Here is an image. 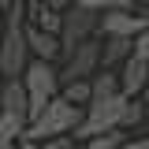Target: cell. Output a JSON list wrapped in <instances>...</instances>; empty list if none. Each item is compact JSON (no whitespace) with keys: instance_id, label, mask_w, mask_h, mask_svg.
<instances>
[{"instance_id":"obj_2","label":"cell","mask_w":149,"mask_h":149,"mask_svg":"<svg viewBox=\"0 0 149 149\" xmlns=\"http://www.w3.org/2000/svg\"><path fill=\"white\" fill-rule=\"evenodd\" d=\"M82 116H86L82 104H71L63 93H56L52 101H49V104L26 123V134H22V138H30V142H45V138H56V134H74L78 123H82Z\"/></svg>"},{"instance_id":"obj_18","label":"cell","mask_w":149,"mask_h":149,"mask_svg":"<svg viewBox=\"0 0 149 149\" xmlns=\"http://www.w3.org/2000/svg\"><path fill=\"white\" fill-rule=\"evenodd\" d=\"M134 56H142V60H149V26L142 30V34L134 37Z\"/></svg>"},{"instance_id":"obj_5","label":"cell","mask_w":149,"mask_h":149,"mask_svg":"<svg viewBox=\"0 0 149 149\" xmlns=\"http://www.w3.org/2000/svg\"><path fill=\"white\" fill-rule=\"evenodd\" d=\"M97 26H101V11L82 8V4H71L63 11V26H60V56H71L86 37H101Z\"/></svg>"},{"instance_id":"obj_25","label":"cell","mask_w":149,"mask_h":149,"mask_svg":"<svg viewBox=\"0 0 149 149\" xmlns=\"http://www.w3.org/2000/svg\"><path fill=\"white\" fill-rule=\"evenodd\" d=\"M146 127H149V119H146Z\"/></svg>"},{"instance_id":"obj_12","label":"cell","mask_w":149,"mask_h":149,"mask_svg":"<svg viewBox=\"0 0 149 149\" xmlns=\"http://www.w3.org/2000/svg\"><path fill=\"white\" fill-rule=\"evenodd\" d=\"M26 134V119L15 112H0V149H15Z\"/></svg>"},{"instance_id":"obj_24","label":"cell","mask_w":149,"mask_h":149,"mask_svg":"<svg viewBox=\"0 0 149 149\" xmlns=\"http://www.w3.org/2000/svg\"><path fill=\"white\" fill-rule=\"evenodd\" d=\"M146 97H149V86H146Z\"/></svg>"},{"instance_id":"obj_20","label":"cell","mask_w":149,"mask_h":149,"mask_svg":"<svg viewBox=\"0 0 149 149\" xmlns=\"http://www.w3.org/2000/svg\"><path fill=\"white\" fill-rule=\"evenodd\" d=\"M45 4H49V8H56V11H67L74 0H45Z\"/></svg>"},{"instance_id":"obj_23","label":"cell","mask_w":149,"mask_h":149,"mask_svg":"<svg viewBox=\"0 0 149 149\" xmlns=\"http://www.w3.org/2000/svg\"><path fill=\"white\" fill-rule=\"evenodd\" d=\"M41 4H45V0H26V11H37Z\"/></svg>"},{"instance_id":"obj_10","label":"cell","mask_w":149,"mask_h":149,"mask_svg":"<svg viewBox=\"0 0 149 149\" xmlns=\"http://www.w3.org/2000/svg\"><path fill=\"white\" fill-rule=\"evenodd\" d=\"M26 41H30V56H37V60H56L60 56V34H49L34 22H26Z\"/></svg>"},{"instance_id":"obj_22","label":"cell","mask_w":149,"mask_h":149,"mask_svg":"<svg viewBox=\"0 0 149 149\" xmlns=\"http://www.w3.org/2000/svg\"><path fill=\"white\" fill-rule=\"evenodd\" d=\"M130 8H142V11H149V0H130Z\"/></svg>"},{"instance_id":"obj_6","label":"cell","mask_w":149,"mask_h":149,"mask_svg":"<svg viewBox=\"0 0 149 149\" xmlns=\"http://www.w3.org/2000/svg\"><path fill=\"white\" fill-rule=\"evenodd\" d=\"M101 71V37H86L71 56H63V71H60V86L74 82V78H93Z\"/></svg>"},{"instance_id":"obj_11","label":"cell","mask_w":149,"mask_h":149,"mask_svg":"<svg viewBox=\"0 0 149 149\" xmlns=\"http://www.w3.org/2000/svg\"><path fill=\"white\" fill-rule=\"evenodd\" d=\"M134 52V37H101V67H119Z\"/></svg>"},{"instance_id":"obj_8","label":"cell","mask_w":149,"mask_h":149,"mask_svg":"<svg viewBox=\"0 0 149 149\" xmlns=\"http://www.w3.org/2000/svg\"><path fill=\"white\" fill-rule=\"evenodd\" d=\"M149 86V60L130 52L123 63H119V90L127 93V97H142Z\"/></svg>"},{"instance_id":"obj_17","label":"cell","mask_w":149,"mask_h":149,"mask_svg":"<svg viewBox=\"0 0 149 149\" xmlns=\"http://www.w3.org/2000/svg\"><path fill=\"white\" fill-rule=\"evenodd\" d=\"M41 149H74V138L71 134H56V138H45Z\"/></svg>"},{"instance_id":"obj_15","label":"cell","mask_w":149,"mask_h":149,"mask_svg":"<svg viewBox=\"0 0 149 149\" xmlns=\"http://www.w3.org/2000/svg\"><path fill=\"white\" fill-rule=\"evenodd\" d=\"M127 142V130H108V134H93L82 142V149H119Z\"/></svg>"},{"instance_id":"obj_3","label":"cell","mask_w":149,"mask_h":149,"mask_svg":"<svg viewBox=\"0 0 149 149\" xmlns=\"http://www.w3.org/2000/svg\"><path fill=\"white\" fill-rule=\"evenodd\" d=\"M127 108H130V97L127 93H112V97H93L86 104V116L74 130V138H93V134H108V130H127Z\"/></svg>"},{"instance_id":"obj_19","label":"cell","mask_w":149,"mask_h":149,"mask_svg":"<svg viewBox=\"0 0 149 149\" xmlns=\"http://www.w3.org/2000/svg\"><path fill=\"white\" fill-rule=\"evenodd\" d=\"M119 149H149V138H127Z\"/></svg>"},{"instance_id":"obj_16","label":"cell","mask_w":149,"mask_h":149,"mask_svg":"<svg viewBox=\"0 0 149 149\" xmlns=\"http://www.w3.org/2000/svg\"><path fill=\"white\" fill-rule=\"evenodd\" d=\"M74 4H82V8H93V11H116V8H130V0H74Z\"/></svg>"},{"instance_id":"obj_7","label":"cell","mask_w":149,"mask_h":149,"mask_svg":"<svg viewBox=\"0 0 149 149\" xmlns=\"http://www.w3.org/2000/svg\"><path fill=\"white\" fill-rule=\"evenodd\" d=\"M146 26H149V11H142V8H116V11L101 15L97 34L101 37H138Z\"/></svg>"},{"instance_id":"obj_21","label":"cell","mask_w":149,"mask_h":149,"mask_svg":"<svg viewBox=\"0 0 149 149\" xmlns=\"http://www.w3.org/2000/svg\"><path fill=\"white\" fill-rule=\"evenodd\" d=\"M15 149H41V142H30V138H22V142H19Z\"/></svg>"},{"instance_id":"obj_13","label":"cell","mask_w":149,"mask_h":149,"mask_svg":"<svg viewBox=\"0 0 149 149\" xmlns=\"http://www.w3.org/2000/svg\"><path fill=\"white\" fill-rule=\"evenodd\" d=\"M30 22L41 26V30H49V34H60V26H63V11H56L49 4H41L37 11H30Z\"/></svg>"},{"instance_id":"obj_4","label":"cell","mask_w":149,"mask_h":149,"mask_svg":"<svg viewBox=\"0 0 149 149\" xmlns=\"http://www.w3.org/2000/svg\"><path fill=\"white\" fill-rule=\"evenodd\" d=\"M22 78V86H26V101H30V119H34L37 112L45 108L49 101H52L56 93H60V71L52 67V60H30L26 63V71L19 74ZM26 119V123H30Z\"/></svg>"},{"instance_id":"obj_1","label":"cell","mask_w":149,"mask_h":149,"mask_svg":"<svg viewBox=\"0 0 149 149\" xmlns=\"http://www.w3.org/2000/svg\"><path fill=\"white\" fill-rule=\"evenodd\" d=\"M26 0H15L4 8V37H0V74L4 78H19L30 63V41H26Z\"/></svg>"},{"instance_id":"obj_14","label":"cell","mask_w":149,"mask_h":149,"mask_svg":"<svg viewBox=\"0 0 149 149\" xmlns=\"http://www.w3.org/2000/svg\"><path fill=\"white\" fill-rule=\"evenodd\" d=\"M60 93L71 101V104H90V97H93V86H90V78H74V82H63L60 86Z\"/></svg>"},{"instance_id":"obj_9","label":"cell","mask_w":149,"mask_h":149,"mask_svg":"<svg viewBox=\"0 0 149 149\" xmlns=\"http://www.w3.org/2000/svg\"><path fill=\"white\" fill-rule=\"evenodd\" d=\"M0 112H15L22 119H30V101H26L22 78H4L0 82Z\"/></svg>"}]
</instances>
